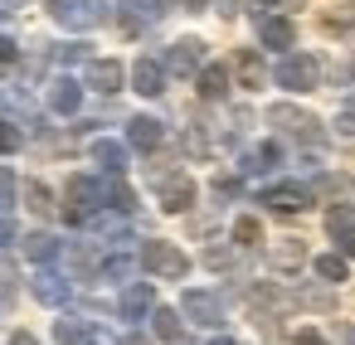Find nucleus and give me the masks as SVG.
I'll list each match as a JSON object with an SVG mask.
<instances>
[{
  "mask_svg": "<svg viewBox=\"0 0 355 345\" xmlns=\"http://www.w3.org/2000/svg\"><path fill=\"white\" fill-rule=\"evenodd\" d=\"M268 122H272V127H282L287 136L306 141V146H321V141H326L321 122H316L311 112H302V107H287V103H277V107H268Z\"/></svg>",
  "mask_w": 355,
  "mask_h": 345,
  "instance_id": "1",
  "label": "nucleus"
},
{
  "mask_svg": "<svg viewBox=\"0 0 355 345\" xmlns=\"http://www.w3.org/2000/svg\"><path fill=\"white\" fill-rule=\"evenodd\" d=\"M141 267H146L151 277H171V282H175V277H185V272H190V258H185L175 243L151 238V243L141 248Z\"/></svg>",
  "mask_w": 355,
  "mask_h": 345,
  "instance_id": "2",
  "label": "nucleus"
},
{
  "mask_svg": "<svg viewBox=\"0 0 355 345\" xmlns=\"http://www.w3.org/2000/svg\"><path fill=\"white\" fill-rule=\"evenodd\" d=\"M54 20L64 25V30H93V25H103V0H54Z\"/></svg>",
  "mask_w": 355,
  "mask_h": 345,
  "instance_id": "3",
  "label": "nucleus"
},
{
  "mask_svg": "<svg viewBox=\"0 0 355 345\" xmlns=\"http://www.w3.org/2000/svg\"><path fill=\"white\" fill-rule=\"evenodd\" d=\"M98 204H103V185L88 180V175H73V180H69V204H64V214H69L73 224H83V219L98 214Z\"/></svg>",
  "mask_w": 355,
  "mask_h": 345,
  "instance_id": "4",
  "label": "nucleus"
},
{
  "mask_svg": "<svg viewBox=\"0 0 355 345\" xmlns=\"http://www.w3.org/2000/svg\"><path fill=\"white\" fill-rule=\"evenodd\" d=\"M316 78H321V64H316V59H306V54H287V59L277 64V83H282V88H292V93L316 88Z\"/></svg>",
  "mask_w": 355,
  "mask_h": 345,
  "instance_id": "5",
  "label": "nucleus"
},
{
  "mask_svg": "<svg viewBox=\"0 0 355 345\" xmlns=\"http://www.w3.org/2000/svg\"><path fill=\"white\" fill-rule=\"evenodd\" d=\"M156 195H161V209L185 214V209L195 204V180H190V175H166V180L156 185Z\"/></svg>",
  "mask_w": 355,
  "mask_h": 345,
  "instance_id": "6",
  "label": "nucleus"
},
{
  "mask_svg": "<svg viewBox=\"0 0 355 345\" xmlns=\"http://www.w3.org/2000/svg\"><path fill=\"white\" fill-rule=\"evenodd\" d=\"M180 306H185V316H190L195 326H219V321H224V306H219L214 292H185Z\"/></svg>",
  "mask_w": 355,
  "mask_h": 345,
  "instance_id": "7",
  "label": "nucleus"
},
{
  "mask_svg": "<svg viewBox=\"0 0 355 345\" xmlns=\"http://www.w3.org/2000/svg\"><path fill=\"white\" fill-rule=\"evenodd\" d=\"M258 39H263L268 49H292V44H297V30H292V20H282V15H263V20H258Z\"/></svg>",
  "mask_w": 355,
  "mask_h": 345,
  "instance_id": "8",
  "label": "nucleus"
},
{
  "mask_svg": "<svg viewBox=\"0 0 355 345\" xmlns=\"http://www.w3.org/2000/svg\"><path fill=\"white\" fill-rule=\"evenodd\" d=\"M132 83H137V93H146V98H161V93H166V69H161L156 59H137V69H132Z\"/></svg>",
  "mask_w": 355,
  "mask_h": 345,
  "instance_id": "9",
  "label": "nucleus"
},
{
  "mask_svg": "<svg viewBox=\"0 0 355 345\" xmlns=\"http://www.w3.org/2000/svg\"><path fill=\"white\" fill-rule=\"evenodd\" d=\"M263 204H272L277 214H297V209H306V204H311V195H306L302 185H272V190L263 195Z\"/></svg>",
  "mask_w": 355,
  "mask_h": 345,
  "instance_id": "10",
  "label": "nucleus"
},
{
  "mask_svg": "<svg viewBox=\"0 0 355 345\" xmlns=\"http://www.w3.org/2000/svg\"><path fill=\"white\" fill-rule=\"evenodd\" d=\"M200 49H205L200 39H180V44H171V54H166V69H171V73H195V69H200V59H205Z\"/></svg>",
  "mask_w": 355,
  "mask_h": 345,
  "instance_id": "11",
  "label": "nucleus"
},
{
  "mask_svg": "<svg viewBox=\"0 0 355 345\" xmlns=\"http://www.w3.org/2000/svg\"><path fill=\"white\" fill-rule=\"evenodd\" d=\"M88 83H93L98 93H117V88H122V64H117V59H93V64H88Z\"/></svg>",
  "mask_w": 355,
  "mask_h": 345,
  "instance_id": "12",
  "label": "nucleus"
},
{
  "mask_svg": "<svg viewBox=\"0 0 355 345\" xmlns=\"http://www.w3.org/2000/svg\"><path fill=\"white\" fill-rule=\"evenodd\" d=\"M161 136H166V132H161V122H156V117H132L127 141H132L137 151H156V146H161Z\"/></svg>",
  "mask_w": 355,
  "mask_h": 345,
  "instance_id": "13",
  "label": "nucleus"
},
{
  "mask_svg": "<svg viewBox=\"0 0 355 345\" xmlns=\"http://www.w3.org/2000/svg\"><path fill=\"white\" fill-rule=\"evenodd\" d=\"M127 15H122V25L127 30H141V25H156L166 10H161V0H127V6H122Z\"/></svg>",
  "mask_w": 355,
  "mask_h": 345,
  "instance_id": "14",
  "label": "nucleus"
},
{
  "mask_svg": "<svg viewBox=\"0 0 355 345\" xmlns=\"http://www.w3.org/2000/svg\"><path fill=\"white\" fill-rule=\"evenodd\" d=\"M326 229H331V238L340 243V258H355V224H350V214H345V209H331V214H326Z\"/></svg>",
  "mask_w": 355,
  "mask_h": 345,
  "instance_id": "15",
  "label": "nucleus"
},
{
  "mask_svg": "<svg viewBox=\"0 0 355 345\" xmlns=\"http://www.w3.org/2000/svg\"><path fill=\"white\" fill-rule=\"evenodd\" d=\"M78 103H83V88H78L73 78H59V83L49 88V107H54V112L69 117V112H78Z\"/></svg>",
  "mask_w": 355,
  "mask_h": 345,
  "instance_id": "16",
  "label": "nucleus"
},
{
  "mask_svg": "<svg viewBox=\"0 0 355 345\" xmlns=\"http://www.w3.org/2000/svg\"><path fill=\"white\" fill-rule=\"evenodd\" d=\"M229 93V69L224 64H205L200 69V98H224Z\"/></svg>",
  "mask_w": 355,
  "mask_h": 345,
  "instance_id": "17",
  "label": "nucleus"
},
{
  "mask_svg": "<svg viewBox=\"0 0 355 345\" xmlns=\"http://www.w3.org/2000/svg\"><path fill=\"white\" fill-rule=\"evenodd\" d=\"M146 311H151V287H146V282L127 287V292H122V316H127V321H141Z\"/></svg>",
  "mask_w": 355,
  "mask_h": 345,
  "instance_id": "18",
  "label": "nucleus"
},
{
  "mask_svg": "<svg viewBox=\"0 0 355 345\" xmlns=\"http://www.w3.org/2000/svg\"><path fill=\"white\" fill-rule=\"evenodd\" d=\"M54 335H59V345H88V340H93V326L78 321V316H64V321L54 326Z\"/></svg>",
  "mask_w": 355,
  "mask_h": 345,
  "instance_id": "19",
  "label": "nucleus"
},
{
  "mask_svg": "<svg viewBox=\"0 0 355 345\" xmlns=\"http://www.w3.org/2000/svg\"><path fill=\"white\" fill-rule=\"evenodd\" d=\"M93 156H98V166H103L107 175H122V170H127V151H122L117 141H98Z\"/></svg>",
  "mask_w": 355,
  "mask_h": 345,
  "instance_id": "20",
  "label": "nucleus"
},
{
  "mask_svg": "<svg viewBox=\"0 0 355 345\" xmlns=\"http://www.w3.org/2000/svg\"><path fill=\"white\" fill-rule=\"evenodd\" d=\"M25 258H30V263H54V258H59V243H54L49 233H30V238H25Z\"/></svg>",
  "mask_w": 355,
  "mask_h": 345,
  "instance_id": "21",
  "label": "nucleus"
},
{
  "mask_svg": "<svg viewBox=\"0 0 355 345\" xmlns=\"http://www.w3.org/2000/svg\"><path fill=\"white\" fill-rule=\"evenodd\" d=\"M35 297H40L44 306H59V301L69 297V287H64L54 272H40V277H35Z\"/></svg>",
  "mask_w": 355,
  "mask_h": 345,
  "instance_id": "22",
  "label": "nucleus"
},
{
  "mask_svg": "<svg viewBox=\"0 0 355 345\" xmlns=\"http://www.w3.org/2000/svg\"><path fill=\"white\" fill-rule=\"evenodd\" d=\"M277 156H282V151H277L272 141H263V146H253V151L243 156V170H248V175H253V170H272V166H277Z\"/></svg>",
  "mask_w": 355,
  "mask_h": 345,
  "instance_id": "23",
  "label": "nucleus"
},
{
  "mask_svg": "<svg viewBox=\"0 0 355 345\" xmlns=\"http://www.w3.org/2000/svg\"><path fill=\"white\" fill-rule=\"evenodd\" d=\"M151 321H156V335H161L166 345H180V335H185V330H180V316H175L171 306H161V311H156Z\"/></svg>",
  "mask_w": 355,
  "mask_h": 345,
  "instance_id": "24",
  "label": "nucleus"
},
{
  "mask_svg": "<svg viewBox=\"0 0 355 345\" xmlns=\"http://www.w3.org/2000/svg\"><path fill=\"white\" fill-rule=\"evenodd\" d=\"M239 78H243V88H263V64H258L253 49L239 54Z\"/></svg>",
  "mask_w": 355,
  "mask_h": 345,
  "instance_id": "25",
  "label": "nucleus"
},
{
  "mask_svg": "<svg viewBox=\"0 0 355 345\" xmlns=\"http://www.w3.org/2000/svg\"><path fill=\"white\" fill-rule=\"evenodd\" d=\"M103 204H112V209L127 214V209H132V190H127L122 180H107V185H103Z\"/></svg>",
  "mask_w": 355,
  "mask_h": 345,
  "instance_id": "26",
  "label": "nucleus"
},
{
  "mask_svg": "<svg viewBox=\"0 0 355 345\" xmlns=\"http://www.w3.org/2000/svg\"><path fill=\"white\" fill-rule=\"evenodd\" d=\"M234 243H243V248L263 243V224H258V219H239V224H234Z\"/></svg>",
  "mask_w": 355,
  "mask_h": 345,
  "instance_id": "27",
  "label": "nucleus"
},
{
  "mask_svg": "<svg viewBox=\"0 0 355 345\" xmlns=\"http://www.w3.org/2000/svg\"><path fill=\"white\" fill-rule=\"evenodd\" d=\"M316 272L326 282H345V258L340 253H326V258H316Z\"/></svg>",
  "mask_w": 355,
  "mask_h": 345,
  "instance_id": "28",
  "label": "nucleus"
},
{
  "mask_svg": "<svg viewBox=\"0 0 355 345\" xmlns=\"http://www.w3.org/2000/svg\"><path fill=\"white\" fill-rule=\"evenodd\" d=\"M25 200H30L35 214H54V195H49L44 185H25Z\"/></svg>",
  "mask_w": 355,
  "mask_h": 345,
  "instance_id": "29",
  "label": "nucleus"
},
{
  "mask_svg": "<svg viewBox=\"0 0 355 345\" xmlns=\"http://www.w3.org/2000/svg\"><path fill=\"white\" fill-rule=\"evenodd\" d=\"M302 258H306V248H302L297 238H287V243H282V248L272 253V263H277V267H297Z\"/></svg>",
  "mask_w": 355,
  "mask_h": 345,
  "instance_id": "30",
  "label": "nucleus"
},
{
  "mask_svg": "<svg viewBox=\"0 0 355 345\" xmlns=\"http://www.w3.org/2000/svg\"><path fill=\"white\" fill-rule=\"evenodd\" d=\"M20 146H25V136H20L6 117H0V151H20Z\"/></svg>",
  "mask_w": 355,
  "mask_h": 345,
  "instance_id": "31",
  "label": "nucleus"
},
{
  "mask_svg": "<svg viewBox=\"0 0 355 345\" xmlns=\"http://www.w3.org/2000/svg\"><path fill=\"white\" fill-rule=\"evenodd\" d=\"M73 59H88V44H64L59 49V64H73Z\"/></svg>",
  "mask_w": 355,
  "mask_h": 345,
  "instance_id": "32",
  "label": "nucleus"
},
{
  "mask_svg": "<svg viewBox=\"0 0 355 345\" xmlns=\"http://www.w3.org/2000/svg\"><path fill=\"white\" fill-rule=\"evenodd\" d=\"M10 195H15V180H10V170H0V204H10Z\"/></svg>",
  "mask_w": 355,
  "mask_h": 345,
  "instance_id": "33",
  "label": "nucleus"
},
{
  "mask_svg": "<svg viewBox=\"0 0 355 345\" xmlns=\"http://www.w3.org/2000/svg\"><path fill=\"white\" fill-rule=\"evenodd\" d=\"M248 6H272V10H297L302 0H248Z\"/></svg>",
  "mask_w": 355,
  "mask_h": 345,
  "instance_id": "34",
  "label": "nucleus"
},
{
  "mask_svg": "<svg viewBox=\"0 0 355 345\" xmlns=\"http://www.w3.org/2000/svg\"><path fill=\"white\" fill-rule=\"evenodd\" d=\"M0 64H15V39L0 35Z\"/></svg>",
  "mask_w": 355,
  "mask_h": 345,
  "instance_id": "35",
  "label": "nucleus"
},
{
  "mask_svg": "<svg viewBox=\"0 0 355 345\" xmlns=\"http://www.w3.org/2000/svg\"><path fill=\"white\" fill-rule=\"evenodd\" d=\"M336 127H340L345 136H355V112H340V122H336Z\"/></svg>",
  "mask_w": 355,
  "mask_h": 345,
  "instance_id": "36",
  "label": "nucleus"
},
{
  "mask_svg": "<svg viewBox=\"0 0 355 345\" xmlns=\"http://www.w3.org/2000/svg\"><path fill=\"white\" fill-rule=\"evenodd\" d=\"M297 345H326V340H321L316 330H297Z\"/></svg>",
  "mask_w": 355,
  "mask_h": 345,
  "instance_id": "37",
  "label": "nucleus"
},
{
  "mask_svg": "<svg viewBox=\"0 0 355 345\" xmlns=\"http://www.w3.org/2000/svg\"><path fill=\"white\" fill-rule=\"evenodd\" d=\"M10 345H40V340H35V335H25V330H20V335H10Z\"/></svg>",
  "mask_w": 355,
  "mask_h": 345,
  "instance_id": "38",
  "label": "nucleus"
},
{
  "mask_svg": "<svg viewBox=\"0 0 355 345\" xmlns=\"http://www.w3.org/2000/svg\"><path fill=\"white\" fill-rule=\"evenodd\" d=\"M340 345H355V326H345V330H340Z\"/></svg>",
  "mask_w": 355,
  "mask_h": 345,
  "instance_id": "39",
  "label": "nucleus"
},
{
  "mask_svg": "<svg viewBox=\"0 0 355 345\" xmlns=\"http://www.w3.org/2000/svg\"><path fill=\"white\" fill-rule=\"evenodd\" d=\"M6 243H10V224H6V219H0V248H6Z\"/></svg>",
  "mask_w": 355,
  "mask_h": 345,
  "instance_id": "40",
  "label": "nucleus"
},
{
  "mask_svg": "<svg viewBox=\"0 0 355 345\" xmlns=\"http://www.w3.org/2000/svg\"><path fill=\"white\" fill-rule=\"evenodd\" d=\"M180 6H205V0H180Z\"/></svg>",
  "mask_w": 355,
  "mask_h": 345,
  "instance_id": "41",
  "label": "nucleus"
},
{
  "mask_svg": "<svg viewBox=\"0 0 355 345\" xmlns=\"http://www.w3.org/2000/svg\"><path fill=\"white\" fill-rule=\"evenodd\" d=\"M214 345H234V340H214Z\"/></svg>",
  "mask_w": 355,
  "mask_h": 345,
  "instance_id": "42",
  "label": "nucleus"
},
{
  "mask_svg": "<svg viewBox=\"0 0 355 345\" xmlns=\"http://www.w3.org/2000/svg\"><path fill=\"white\" fill-rule=\"evenodd\" d=\"M350 78H355V59H350Z\"/></svg>",
  "mask_w": 355,
  "mask_h": 345,
  "instance_id": "43",
  "label": "nucleus"
},
{
  "mask_svg": "<svg viewBox=\"0 0 355 345\" xmlns=\"http://www.w3.org/2000/svg\"><path fill=\"white\" fill-rule=\"evenodd\" d=\"M0 15H6V0H0Z\"/></svg>",
  "mask_w": 355,
  "mask_h": 345,
  "instance_id": "44",
  "label": "nucleus"
}]
</instances>
